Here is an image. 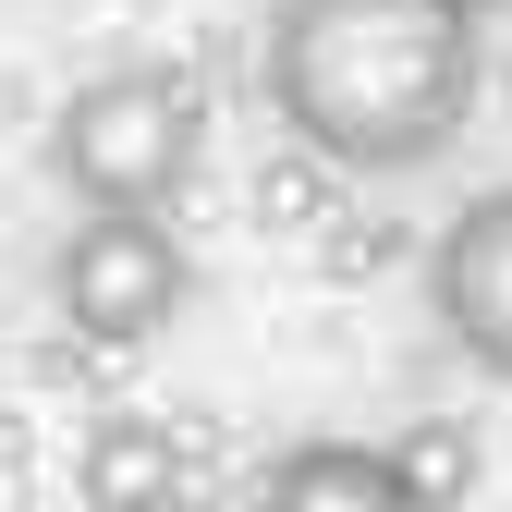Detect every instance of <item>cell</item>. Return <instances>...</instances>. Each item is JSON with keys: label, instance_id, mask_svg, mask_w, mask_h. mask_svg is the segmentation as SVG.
<instances>
[{"label": "cell", "instance_id": "cell-1", "mask_svg": "<svg viewBox=\"0 0 512 512\" xmlns=\"http://www.w3.org/2000/svg\"><path fill=\"white\" fill-rule=\"evenodd\" d=\"M488 13L464 0H281L256 37L281 135L342 183H415L464 147L488 98Z\"/></svg>", "mask_w": 512, "mask_h": 512}, {"label": "cell", "instance_id": "cell-4", "mask_svg": "<svg viewBox=\"0 0 512 512\" xmlns=\"http://www.w3.org/2000/svg\"><path fill=\"white\" fill-rule=\"evenodd\" d=\"M427 317L452 330V354H476V366L512 378V183H488V196H464L452 220H439V244H427Z\"/></svg>", "mask_w": 512, "mask_h": 512}, {"label": "cell", "instance_id": "cell-3", "mask_svg": "<svg viewBox=\"0 0 512 512\" xmlns=\"http://www.w3.org/2000/svg\"><path fill=\"white\" fill-rule=\"evenodd\" d=\"M183 293H196V269H183V232L159 208H86L74 232H61L49 256V305H61V330L98 342V354H135L159 342Z\"/></svg>", "mask_w": 512, "mask_h": 512}, {"label": "cell", "instance_id": "cell-8", "mask_svg": "<svg viewBox=\"0 0 512 512\" xmlns=\"http://www.w3.org/2000/svg\"><path fill=\"white\" fill-rule=\"evenodd\" d=\"M464 13H512V0H464Z\"/></svg>", "mask_w": 512, "mask_h": 512}, {"label": "cell", "instance_id": "cell-7", "mask_svg": "<svg viewBox=\"0 0 512 512\" xmlns=\"http://www.w3.org/2000/svg\"><path fill=\"white\" fill-rule=\"evenodd\" d=\"M391 464H403V488L427 512H452V500H476V427L464 415H415V427H391Z\"/></svg>", "mask_w": 512, "mask_h": 512}, {"label": "cell", "instance_id": "cell-2", "mask_svg": "<svg viewBox=\"0 0 512 512\" xmlns=\"http://www.w3.org/2000/svg\"><path fill=\"white\" fill-rule=\"evenodd\" d=\"M208 159V86L171 61H122L86 74L49 110V171L74 183V208H171Z\"/></svg>", "mask_w": 512, "mask_h": 512}, {"label": "cell", "instance_id": "cell-5", "mask_svg": "<svg viewBox=\"0 0 512 512\" xmlns=\"http://www.w3.org/2000/svg\"><path fill=\"white\" fill-rule=\"evenodd\" d=\"M74 500L86 512H183V439L135 403L74 427Z\"/></svg>", "mask_w": 512, "mask_h": 512}, {"label": "cell", "instance_id": "cell-6", "mask_svg": "<svg viewBox=\"0 0 512 512\" xmlns=\"http://www.w3.org/2000/svg\"><path fill=\"white\" fill-rule=\"evenodd\" d=\"M256 512H427L391 464V439H293L256 476Z\"/></svg>", "mask_w": 512, "mask_h": 512}]
</instances>
